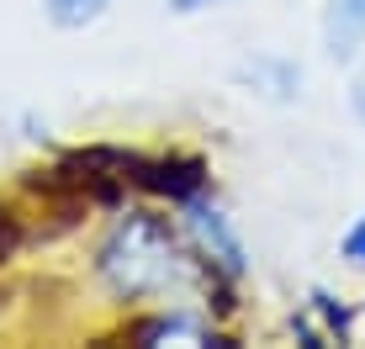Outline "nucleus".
I'll list each match as a JSON object with an SVG mask.
<instances>
[{"mask_svg": "<svg viewBox=\"0 0 365 349\" xmlns=\"http://www.w3.org/2000/svg\"><path fill=\"white\" fill-rule=\"evenodd\" d=\"M339 254H344V265L365 270V212H360V217L344 228V239H339Z\"/></svg>", "mask_w": 365, "mask_h": 349, "instance_id": "obj_6", "label": "nucleus"}, {"mask_svg": "<svg viewBox=\"0 0 365 349\" xmlns=\"http://www.w3.org/2000/svg\"><path fill=\"white\" fill-rule=\"evenodd\" d=\"M43 6V16L53 21V27H64V32H80V27H91V21H101L111 11V0H37Z\"/></svg>", "mask_w": 365, "mask_h": 349, "instance_id": "obj_5", "label": "nucleus"}, {"mask_svg": "<svg viewBox=\"0 0 365 349\" xmlns=\"http://www.w3.org/2000/svg\"><path fill=\"white\" fill-rule=\"evenodd\" d=\"M323 43L334 58H349L365 48V0H329L323 11Z\"/></svg>", "mask_w": 365, "mask_h": 349, "instance_id": "obj_3", "label": "nucleus"}, {"mask_svg": "<svg viewBox=\"0 0 365 349\" xmlns=\"http://www.w3.org/2000/svg\"><path fill=\"white\" fill-rule=\"evenodd\" d=\"M185 239H191L196 249V259L212 270V276H222V281H238L249 270V254H244V239H238V228H233V217L222 207H212V202H185Z\"/></svg>", "mask_w": 365, "mask_h": 349, "instance_id": "obj_2", "label": "nucleus"}, {"mask_svg": "<svg viewBox=\"0 0 365 349\" xmlns=\"http://www.w3.org/2000/svg\"><path fill=\"white\" fill-rule=\"evenodd\" d=\"M0 249H6V239H0Z\"/></svg>", "mask_w": 365, "mask_h": 349, "instance_id": "obj_9", "label": "nucleus"}, {"mask_svg": "<svg viewBox=\"0 0 365 349\" xmlns=\"http://www.w3.org/2000/svg\"><path fill=\"white\" fill-rule=\"evenodd\" d=\"M349 101H355V117L365 122V69L355 74V90H349Z\"/></svg>", "mask_w": 365, "mask_h": 349, "instance_id": "obj_8", "label": "nucleus"}, {"mask_svg": "<svg viewBox=\"0 0 365 349\" xmlns=\"http://www.w3.org/2000/svg\"><path fill=\"white\" fill-rule=\"evenodd\" d=\"M138 339L143 344H217V328H207L191 313H159L138 328Z\"/></svg>", "mask_w": 365, "mask_h": 349, "instance_id": "obj_4", "label": "nucleus"}, {"mask_svg": "<svg viewBox=\"0 0 365 349\" xmlns=\"http://www.w3.org/2000/svg\"><path fill=\"white\" fill-rule=\"evenodd\" d=\"M217 6H233V0H170L175 16H196V11H217Z\"/></svg>", "mask_w": 365, "mask_h": 349, "instance_id": "obj_7", "label": "nucleus"}, {"mask_svg": "<svg viewBox=\"0 0 365 349\" xmlns=\"http://www.w3.org/2000/svg\"><path fill=\"white\" fill-rule=\"evenodd\" d=\"M180 244L154 212H128L117 228L106 233V244L96 249V276L106 281V291L117 302H154V296L175 291L185 281Z\"/></svg>", "mask_w": 365, "mask_h": 349, "instance_id": "obj_1", "label": "nucleus"}]
</instances>
